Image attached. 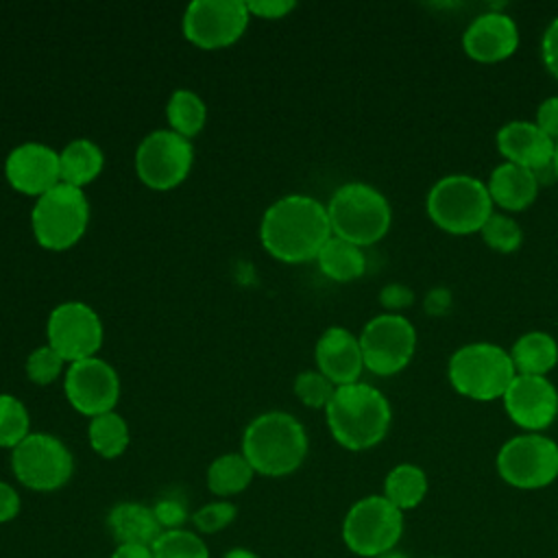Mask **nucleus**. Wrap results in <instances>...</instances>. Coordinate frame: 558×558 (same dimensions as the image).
<instances>
[{
  "label": "nucleus",
  "instance_id": "obj_1",
  "mask_svg": "<svg viewBox=\"0 0 558 558\" xmlns=\"http://www.w3.org/2000/svg\"><path fill=\"white\" fill-rule=\"evenodd\" d=\"M331 235L327 205L307 194L281 196L264 211L259 225L264 248L286 264L316 259Z\"/></svg>",
  "mask_w": 558,
  "mask_h": 558
},
{
  "label": "nucleus",
  "instance_id": "obj_2",
  "mask_svg": "<svg viewBox=\"0 0 558 558\" xmlns=\"http://www.w3.org/2000/svg\"><path fill=\"white\" fill-rule=\"evenodd\" d=\"M327 427L333 440L349 451H364L379 445L392 421V410L381 390L371 384L338 386L325 408Z\"/></svg>",
  "mask_w": 558,
  "mask_h": 558
},
{
  "label": "nucleus",
  "instance_id": "obj_3",
  "mask_svg": "<svg viewBox=\"0 0 558 558\" xmlns=\"http://www.w3.org/2000/svg\"><path fill=\"white\" fill-rule=\"evenodd\" d=\"M307 447V432L301 421L281 410L257 414L242 436V456L255 473L266 477L294 473L305 462Z\"/></svg>",
  "mask_w": 558,
  "mask_h": 558
},
{
  "label": "nucleus",
  "instance_id": "obj_4",
  "mask_svg": "<svg viewBox=\"0 0 558 558\" xmlns=\"http://www.w3.org/2000/svg\"><path fill=\"white\" fill-rule=\"evenodd\" d=\"M327 216L331 233L360 248L379 242L392 222L388 198L377 187L360 181L344 183L331 194Z\"/></svg>",
  "mask_w": 558,
  "mask_h": 558
},
{
  "label": "nucleus",
  "instance_id": "obj_5",
  "mask_svg": "<svg viewBox=\"0 0 558 558\" xmlns=\"http://www.w3.org/2000/svg\"><path fill=\"white\" fill-rule=\"evenodd\" d=\"M427 214L436 227L453 235L480 233L493 214L488 185L471 174H447L427 192Z\"/></svg>",
  "mask_w": 558,
  "mask_h": 558
},
{
  "label": "nucleus",
  "instance_id": "obj_6",
  "mask_svg": "<svg viewBox=\"0 0 558 558\" xmlns=\"http://www.w3.org/2000/svg\"><path fill=\"white\" fill-rule=\"evenodd\" d=\"M517 371L510 353L493 342H471L460 347L447 366L449 384L462 397L475 401L501 399Z\"/></svg>",
  "mask_w": 558,
  "mask_h": 558
},
{
  "label": "nucleus",
  "instance_id": "obj_7",
  "mask_svg": "<svg viewBox=\"0 0 558 558\" xmlns=\"http://www.w3.org/2000/svg\"><path fill=\"white\" fill-rule=\"evenodd\" d=\"M89 222V201L81 187L59 183L35 201L31 225L39 246L65 251L74 246Z\"/></svg>",
  "mask_w": 558,
  "mask_h": 558
},
{
  "label": "nucleus",
  "instance_id": "obj_8",
  "mask_svg": "<svg viewBox=\"0 0 558 558\" xmlns=\"http://www.w3.org/2000/svg\"><path fill=\"white\" fill-rule=\"evenodd\" d=\"M403 536V512L384 495L357 499L344 514L342 541L349 551L362 558H379L397 549Z\"/></svg>",
  "mask_w": 558,
  "mask_h": 558
},
{
  "label": "nucleus",
  "instance_id": "obj_9",
  "mask_svg": "<svg viewBox=\"0 0 558 558\" xmlns=\"http://www.w3.org/2000/svg\"><path fill=\"white\" fill-rule=\"evenodd\" d=\"M11 469L22 486L37 493H52L70 482L74 458L57 436L31 432L11 449Z\"/></svg>",
  "mask_w": 558,
  "mask_h": 558
},
{
  "label": "nucleus",
  "instance_id": "obj_10",
  "mask_svg": "<svg viewBox=\"0 0 558 558\" xmlns=\"http://www.w3.org/2000/svg\"><path fill=\"white\" fill-rule=\"evenodd\" d=\"M495 462L506 484L521 490L545 488L558 477V442L549 436L525 432L506 440Z\"/></svg>",
  "mask_w": 558,
  "mask_h": 558
},
{
  "label": "nucleus",
  "instance_id": "obj_11",
  "mask_svg": "<svg viewBox=\"0 0 558 558\" xmlns=\"http://www.w3.org/2000/svg\"><path fill=\"white\" fill-rule=\"evenodd\" d=\"M194 163V146L172 129L148 133L135 150V172L150 190H172L185 181Z\"/></svg>",
  "mask_w": 558,
  "mask_h": 558
},
{
  "label": "nucleus",
  "instance_id": "obj_12",
  "mask_svg": "<svg viewBox=\"0 0 558 558\" xmlns=\"http://www.w3.org/2000/svg\"><path fill=\"white\" fill-rule=\"evenodd\" d=\"M360 349L364 368L381 377L395 375L403 371L414 355L416 329L401 314H377L364 325Z\"/></svg>",
  "mask_w": 558,
  "mask_h": 558
},
{
  "label": "nucleus",
  "instance_id": "obj_13",
  "mask_svg": "<svg viewBox=\"0 0 558 558\" xmlns=\"http://www.w3.org/2000/svg\"><path fill=\"white\" fill-rule=\"evenodd\" d=\"M251 20L244 0H194L183 13V37L205 50L235 44Z\"/></svg>",
  "mask_w": 558,
  "mask_h": 558
},
{
  "label": "nucleus",
  "instance_id": "obj_14",
  "mask_svg": "<svg viewBox=\"0 0 558 558\" xmlns=\"http://www.w3.org/2000/svg\"><path fill=\"white\" fill-rule=\"evenodd\" d=\"M48 344L65 360L78 362L94 357L102 344V320L96 310L83 301L59 303L46 320Z\"/></svg>",
  "mask_w": 558,
  "mask_h": 558
},
{
  "label": "nucleus",
  "instance_id": "obj_15",
  "mask_svg": "<svg viewBox=\"0 0 558 558\" xmlns=\"http://www.w3.org/2000/svg\"><path fill=\"white\" fill-rule=\"evenodd\" d=\"M63 390L76 412L94 418L116 408L120 399V377L109 362L94 355L68 366Z\"/></svg>",
  "mask_w": 558,
  "mask_h": 558
},
{
  "label": "nucleus",
  "instance_id": "obj_16",
  "mask_svg": "<svg viewBox=\"0 0 558 558\" xmlns=\"http://www.w3.org/2000/svg\"><path fill=\"white\" fill-rule=\"evenodd\" d=\"M514 425L541 434L558 416V390L543 375H514L501 397Z\"/></svg>",
  "mask_w": 558,
  "mask_h": 558
},
{
  "label": "nucleus",
  "instance_id": "obj_17",
  "mask_svg": "<svg viewBox=\"0 0 558 558\" xmlns=\"http://www.w3.org/2000/svg\"><path fill=\"white\" fill-rule=\"evenodd\" d=\"M4 177L13 190L39 198L61 183L59 153L41 142H24L7 155Z\"/></svg>",
  "mask_w": 558,
  "mask_h": 558
},
{
  "label": "nucleus",
  "instance_id": "obj_18",
  "mask_svg": "<svg viewBox=\"0 0 558 558\" xmlns=\"http://www.w3.org/2000/svg\"><path fill=\"white\" fill-rule=\"evenodd\" d=\"M519 46V28L504 11H486L471 20L462 35L464 52L482 63L508 59Z\"/></svg>",
  "mask_w": 558,
  "mask_h": 558
},
{
  "label": "nucleus",
  "instance_id": "obj_19",
  "mask_svg": "<svg viewBox=\"0 0 558 558\" xmlns=\"http://www.w3.org/2000/svg\"><path fill=\"white\" fill-rule=\"evenodd\" d=\"M318 371L333 384H355L364 371V357L360 338L344 327H329L316 342L314 349Z\"/></svg>",
  "mask_w": 558,
  "mask_h": 558
},
{
  "label": "nucleus",
  "instance_id": "obj_20",
  "mask_svg": "<svg viewBox=\"0 0 558 558\" xmlns=\"http://www.w3.org/2000/svg\"><path fill=\"white\" fill-rule=\"evenodd\" d=\"M497 150L506 161L527 168L536 174L551 166L556 142L549 140L534 122L512 120L497 131Z\"/></svg>",
  "mask_w": 558,
  "mask_h": 558
},
{
  "label": "nucleus",
  "instance_id": "obj_21",
  "mask_svg": "<svg viewBox=\"0 0 558 558\" xmlns=\"http://www.w3.org/2000/svg\"><path fill=\"white\" fill-rule=\"evenodd\" d=\"M488 194L493 203L508 211H523L538 194V174L517 163H499L488 179Z\"/></svg>",
  "mask_w": 558,
  "mask_h": 558
},
{
  "label": "nucleus",
  "instance_id": "obj_22",
  "mask_svg": "<svg viewBox=\"0 0 558 558\" xmlns=\"http://www.w3.org/2000/svg\"><path fill=\"white\" fill-rule=\"evenodd\" d=\"M107 525L118 545H153L155 538L163 532L155 519L153 506H144L140 501L116 504L107 514Z\"/></svg>",
  "mask_w": 558,
  "mask_h": 558
},
{
  "label": "nucleus",
  "instance_id": "obj_23",
  "mask_svg": "<svg viewBox=\"0 0 558 558\" xmlns=\"http://www.w3.org/2000/svg\"><path fill=\"white\" fill-rule=\"evenodd\" d=\"M517 375H543L558 364V342L547 331H527L510 349Z\"/></svg>",
  "mask_w": 558,
  "mask_h": 558
},
{
  "label": "nucleus",
  "instance_id": "obj_24",
  "mask_svg": "<svg viewBox=\"0 0 558 558\" xmlns=\"http://www.w3.org/2000/svg\"><path fill=\"white\" fill-rule=\"evenodd\" d=\"M61 159V183L81 187L92 183L105 166V155L100 146L87 137H76L63 146Z\"/></svg>",
  "mask_w": 558,
  "mask_h": 558
},
{
  "label": "nucleus",
  "instance_id": "obj_25",
  "mask_svg": "<svg viewBox=\"0 0 558 558\" xmlns=\"http://www.w3.org/2000/svg\"><path fill=\"white\" fill-rule=\"evenodd\" d=\"M316 262L325 277L340 281V283L353 281V279L362 277L366 270V257H364L362 248L342 238H336V235H331L325 242Z\"/></svg>",
  "mask_w": 558,
  "mask_h": 558
},
{
  "label": "nucleus",
  "instance_id": "obj_26",
  "mask_svg": "<svg viewBox=\"0 0 558 558\" xmlns=\"http://www.w3.org/2000/svg\"><path fill=\"white\" fill-rule=\"evenodd\" d=\"M427 495V475L412 462L392 466L384 480V497L401 512L416 508Z\"/></svg>",
  "mask_w": 558,
  "mask_h": 558
},
{
  "label": "nucleus",
  "instance_id": "obj_27",
  "mask_svg": "<svg viewBox=\"0 0 558 558\" xmlns=\"http://www.w3.org/2000/svg\"><path fill=\"white\" fill-rule=\"evenodd\" d=\"M253 466L248 464V460L240 453H222L218 456L209 469H207V488L216 495V497H233L240 495L242 490L248 488V484L253 482Z\"/></svg>",
  "mask_w": 558,
  "mask_h": 558
},
{
  "label": "nucleus",
  "instance_id": "obj_28",
  "mask_svg": "<svg viewBox=\"0 0 558 558\" xmlns=\"http://www.w3.org/2000/svg\"><path fill=\"white\" fill-rule=\"evenodd\" d=\"M87 440H89V447L98 456H102V458H118V456H122L126 451V447L131 442L129 425H126V421L116 410L98 414V416L89 418Z\"/></svg>",
  "mask_w": 558,
  "mask_h": 558
},
{
  "label": "nucleus",
  "instance_id": "obj_29",
  "mask_svg": "<svg viewBox=\"0 0 558 558\" xmlns=\"http://www.w3.org/2000/svg\"><path fill=\"white\" fill-rule=\"evenodd\" d=\"M166 118L174 133L183 137H194L207 120V107L203 98L192 89H174L166 105Z\"/></svg>",
  "mask_w": 558,
  "mask_h": 558
},
{
  "label": "nucleus",
  "instance_id": "obj_30",
  "mask_svg": "<svg viewBox=\"0 0 558 558\" xmlns=\"http://www.w3.org/2000/svg\"><path fill=\"white\" fill-rule=\"evenodd\" d=\"M150 549L153 558H209V549L203 536L185 527L163 530Z\"/></svg>",
  "mask_w": 558,
  "mask_h": 558
},
{
  "label": "nucleus",
  "instance_id": "obj_31",
  "mask_svg": "<svg viewBox=\"0 0 558 558\" xmlns=\"http://www.w3.org/2000/svg\"><path fill=\"white\" fill-rule=\"evenodd\" d=\"M31 434L26 405L13 395H0V447L15 449Z\"/></svg>",
  "mask_w": 558,
  "mask_h": 558
},
{
  "label": "nucleus",
  "instance_id": "obj_32",
  "mask_svg": "<svg viewBox=\"0 0 558 558\" xmlns=\"http://www.w3.org/2000/svg\"><path fill=\"white\" fill-rule=\"evenodd\" d=\"M480 233H482L484 242L499 253H512L523 242V231H521L519 222L514 218H510L506 214H497V211H493L488 216V220L484 222Z\"/></svg>",
  "mask_w": 558,
  "mask_h": 558
},
{
  "label": "nucleus",
  "instance_id": "obj_33",
  "mask_svg": "<svg viewBox=\"0 0 558 558\" xmlns=\"http://www.w3.org/2000/svg\"><path fill=\"white\" fill-rule=\"evenodd\" d=\"M63 366H65V360L50 344H41L28 353L24 368L33 384L48 386L61 375Z\"/></svg>",
  "mask_w": 558,
  "mask_h": 558
},
{
  "label": "nucleus",
  "instance_id": "obj_34",
  "mask_svg": "<svg viewBox=\"0 0 558 558\" xmlns=\"http://www.w3.org/2000/svg\"><path fill=\"white\" fill-rule=\"evenodd\" d=\"M338 386H333L320 371H303L294 379V395L307 408H327Z\"/></svg>",
  "mask_w": 558,
  "mask_h": 558
},
{
  "label": "nucleus",
  "instance_id": "obj_35",
  "mask_svg": "<svg viewBox=\"0 0 558 558\" xmlns=\"http://www.w3.org/2000/svg\"><path fill=\"white\" fill-rule=\"evenodd\" d=\"M235 514H238L235 504H231L229 499H216V501H209V504L201 506L198 510H194L192 523L198 534H216V532L225 530L227 525H231Z\"/></svg>",
  "mask_w": 558,
  "mask_h": 558
},
{
  "label": "nucleus",
  "instance_id": "obj_36",
  "mask_svg": "<svg viewBox=\"0 0 558 558\" xmlns=\"http://www.w3.org/2000/svg\"><path fill=\"white\" fill-rule=\"evenodd\" d=\"M155 519L161 525V530H179L183 527L187 519V508L181 499L177 497H163L153 506Z\"/></svg>",
  "mask_w": 558,
  "mask_h": 558
},
{
  "label": "nucleus",
  "instance_id": "obj_37",
  "mask_svg": "<svg viewBox=\"0 0 558 558\" xmlns=\"http://www.w3.org/2000/svg\"><path fill=\"white\" fill-rule=\"evenodd\" d=\"M248 13L262 20H279L288 15L296 2L294 0H246Z\"/></svg>",
  "mask_w": 558,
  "mask_h": 558
},
{
  "label": "nucleus",
  "instance_id": "obj_38",
  "mask_svg": "<svg viewBox=\"0 0 558 558\" xmlns=\"http://www.w3.org/2000/svg\"><path fill=\"white\" fill-rule=\"evenodd\" d=\"M534 124L554 142H558V96L545 98L536 109Z\"/></svg>",
  "mask_w": 558,
  "mask_h": 558
},
{
  "label": "nucleus",
  "instance_id": "obj_39",
  "mask_svg": "<svg viewBox=\"0 0 558 558\" xmlns=\"http://www.w3.org/2000/svg\"><path fill=\"white\" fill-rule=\"evenodd\" d=\"M541 57L551 76L558 78V17H554L541 39Z\"/></svg>",
  "mask_w": 558,
  "mask_h": 558
},
{
  "label": "nucleus",
  "instance_id": "obj_40",
  "mask_svg": "<svg viewBox=\"0 0 558 558\" xmlns=\"http://www.w3.org/2000/svg\"><path fill=\"white\" fill-rule=\"evenodd\" d=\"M412 301H414V292L403 283H388L379 292V303L392 312L405 310L408 305H412Z\"/></svg>",
  "mask_w": 558,
  "mask_h": 558
},
{
  "label": "nucleus",
  "instance_id": "obj_41",
  "mask_svg": "<svg viewBox=\"0 0 558 558\" xmlns=\"http://www.w3.org/2000/svg\"><path fill=\"white\" fill-rule=\"evenodd\" d=\"M22 499L20 493L4 480H0V523L13 521L20 514Z\"/></svg>",
  "mask_w": 558,
  "mask_h": 558
},
{
  "label": "nucleus",
  "instance_id": "obj_42",
  "mask_svg": "<svg viewBox=\"0 0 558 558\" xmlns=\"http://www.w3.org/2000/svg\"><path fill=\"white\" fill-rule=\"evenodd\" d=\"M453 303V296L447 288H432L427 294H425V301H423V307L429 316H445L449 312Z\"/></svg>",
  "mask_w": 558,
  "mask_h": 558
},
{
  "label": "nucleus",
  "instance_id": "obj_43",
  "mask_svg": "<svg viewBox=\"0 0 558 558\" xmlns=\"http://www.w3.org/2000/svg\"><path fill=\"white\" fill-rule=\"evenodd\" d=\"M111 558H153L150 545H133V543H122L113 549Z\"/></svg>",
  "mask_w": 558,
  "mask_h": 558
},
{
  "label": "nucleus",
  "instance_id": "obj_44",
  "mask_svg": "<svg viewBox=\"0 0 558 558\" xmlns=\"http://www.w3.org/2000/svg\"><path fill=\"white\" fill-rule=\"evenodd\" d=\"M222 558H259V556L248 547H231L225 551Z\"/></svg>",
  "mask_w": 558,
  "mask_h": 558
},
{
  "label": "nucleus",
  "instance_id": "obj_45",
  "mask_svg": "<svg viewBox=\"0 0 558 558\" xmlns=\"http://www.w3.org/2000/svg\"><path fill=\"white\" fill-rule=\"evenodd\" d=\"M379 558H408L403 551H399V549H392V551H386V554H381Z\"/></svg>",
  "mask_w": 558,
  "mask_h": 558
},
{
  "label": "nucleus",
  "instance_id": "obj_46",
  "mask_svg": "<svg viewBox=\"0 0 558 558\" xmlns=\"http://www.w3.org/2000/svg\"><path fill=\"white\" fill-rule=\"evenodd\" d=\"M551 168H554V172L558 174V142H556V148H554V159H551Z\"/></svg>",
  "mask_w": 558,
  "mask_h": 558
}]
</instances>
